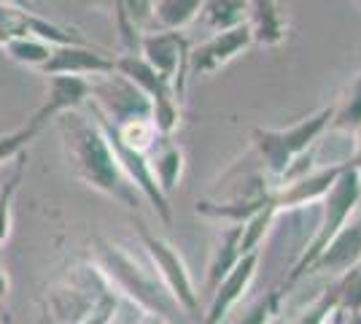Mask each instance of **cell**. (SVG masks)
Returning <instances> with one entry per match:
<instances>
[{
  "instance_id": "cell-1",
  "label": "cell",
  "mask_w": 361,
  "mask_h": 324,
  "mask_svg": "<svg viewBox=\"0 0 361 324\" xmlns=\"http://www.w3.org/2000/svg\"><path fill=\"white\" fill-rule=\"evenodd\" d=\"M57 122H60L65 157L75 176L87 186L121 203L124 208L137 211L143 198L133 186V181L124 176V170L119 168L100 124L94 122L90 114H84V108L62 114Z\"/></svg>"
},
{
  "instance_id": "cell-2",
  "label": "cell",
  "mask_w": 361,
  "mask_h": 324,
  "mask_svg": "<svg viewBox=\"0 0 361 324\" xmlns=\"http://www.w3.org/2000/svg\"><path fill=\"white\" fill-rule=\"evenodd\" d=\"M97 257H100V273L108 276L124 294H130L149 316L165 324H186V311L173 300L165 284L140 265L116 244L97 241Z\"/></svg>"
},
{
  "instance_id": "cell-3",
  "label": "cell",
  "mask_w": 361,
  "mask_h": 324,
  "mask_svg": "<svg viewBox=\"0 0 361 324\" xmlns=\"http://www.w3.org/2000/svg\"><path fill=\"white\" fill-rule=\"evenodd\" d=\"M331 114H334V106H324L318 108L316 114H310L307 119L291 124L286 130H262V127L251 130L256 152L264 160V168L272 179L281 181L286 176V170L291 168V162L316 146V140L329 127Z\"/></svg>"
},
{
  "instance_id": "cell-4",
  "label": "cell",
  "mask_w": 361,
  "mask_h": 324,
  "mask_svg": "<svg viewBox=\"0 0 361 324\" xmlns=\"http://www.w3.org/2000/svg\"><path fill=\"white\" fill-rule=\"evenodd\" d=\"M361 200V176L359 170L353 168V162H345L337 181L331 184V189L324 195V214H321V224L313 238V244L300 254V263L294 265L288 284H294L300 276L307 273V268L316 263V257L329 246V241L348 224L350 214L356 211V205Z\"/></svg>"
},
{
  "instance_id": "cell-5",
  "label": "cell",
  "mask_w": 361,
  "mask_h": 324,
  "mask_svg": "<svg viewBox=\"0 0 361 324\" xmlns=\"http://www.w3.org/2000/svg\"><path fill=\"white\" fill-rule=\"evenodd\" d=\"M140 57L173 87L178 100L186 92V62H189V41L178 30H149L137 38Z\"/></svg>"
},
{
  "instance_id": "cell-6",
  "label": "cell",
  "mask_w": 361,
  "mask_h": 324,
  "mask_svg": "<svg viewBox=\"0 0 361 324\" xmlns=\"http://www.w3.org/2000/svg\"><path fill=\"white\" fill-rule=\"evenodd\" d=\"M137 235H140V244H143L146 254H149L154 268H157V278L165 284V289L173 294V300L186 311V316L195 313L197 311L195 284H192V276H189V270H186V265H183L180 254L176 251V246H170L165 238L151 235L143 227L137 230Z\"/></svg>"
},
{
  "instance_id": "cell-7",
  "label": "cell",
  "mask_w": 361,
  "mask_h": 324,
  "mask_svg": "<svg viewBox=\"0 0 361 324\" xmlns=\"http://www.w3.org/2000/svg\"><path fill=\"white\" fill-rule=\"evenodd\" d=\"M251 44H254V38H251V25L248 22L240 28H232V30L213 32L211 41L189 49L186 76H208L229 60H235L243 49H248Z\"/></svg>"
},
{
  "instance_id": "cell-8",
  "label": "cell",
  "mask_w": 361,
  "mask_h": 324,
  "mask_svg": "<svg viewBox=\"0 0 361 324\" xmlns=\"http://www.w3.org/2000/svg\"><path fill=\"white\" fill-rule=\"evenodd\" d=\"M46 76H111L116 73V57H111L90 44H71V47H54L51 57L44 68Z\"/></svg>"
},
{
  "instance_id": "cell-9",
  "label": "cell",
  "mask_w": 361,
  "mask_h": 324,
  "mask_svg": "<svg viewBox=\"0 0 361 324\" xmlns=\"http://www.w3.org/2000/svg\"><path fill=\"white\" fill-rule=\"evenodd\" d=\"M92 97V81L81 76H46V97L44 106L32 114L27 122H32L38 130H44L46 122L60 119L68 111H78L87 106Z\"/></svg>"
},
{
  "instance_id": "cell-10",
  "label": "cell",
  "mask_w": 361,
  "mask_h": 324,
  "mask_svg": "<svg viewBox=\"0 0 361 324\" xmlns=\"http://www.w3.org/2000/svg\"><path fill=\"white\" fill-rule=\"evenodd\" d=\"M345 165V162H343ZM343 165H331V168H321V170H310L300 179L288 181V184H281L272 189V208L275 214L278 211H288V208H300V205H307V203L324 200V195L331 189V184L337 181Z\"/></svg>"
},
{
  "instance_id": "cell-11",
  "label": "cell",
  "mask_w": 361,
  "mask_h": 324,
  "mask_svg": "<svg viewBox=\"0 0 361 324\" xmlns=\"http://www.w3.org/2000/svg\"><path fill=\"white\" fill-rule=\"evenodd\" d=\"M256 263H259V251L243 254L240 260H238V265L229 270V276L213 289V303H211V308H208V313H205L202 324H219L224 319L226 311L240 300V294L245 292V287L251 284V278H254V273H256Z\"/></svg>"
},
{
  "instance_id": "cell-12",
  "label": "cell",
  "mask_w": 361,
  "mask_h": 324,
  "mask_svg": "<svg viewBox=\"0 0 361 324\" xmlns=\"http://www.w3.org/2000/svg\"><path fill=\"white\" fill-rule=\"evenodd\" d=\"M361 265V222H350L329 241V246L316 257V263L307 268L313 270H331V273H348Z\"/></svg>"
},
{
  "instance_id": "cell-13",
  "label": "cell",
  "mask_w": 361,
  "mask_h": 324,
  "mask_svg": "<svg viewBox=\"0 0 361 324\" xmlns=\"http://www.w3.org/2000/svg\"><path fill=\"white\" fill-rule=\"evenodd\" d=\"M251 6V38L264 47H278L286 35V22L281 11V0H248Z\"/></svg>"
},
{
  "instance_id": "cell-14",
  "label": "cell",
  "mask_w": 361,
  "mask_h": 324,
  "mask_svg": "<svg viewBox=\"0 0 361 324\" xmlns=\"http://www.w3.org/2000/svg\"><path fill=\"white\" fill-rule=\"evenodd\" d=\"M149 162L157 184H159L162 195L167 198L178 186L180 176H183V152H180V146H176L170 138H159L157 146L149 152Z\"/></svg>"
},
{
  "instance_id": "cell-15",
  "label": "cell",
  "mask_w": 361,
  "mask_h": 324,
  "mask_svg": "<svg viewBox=\"0 0 361 324\" xmlns=\"http://www.w3.org/2000/svg\"><path fill=\"white\" fill-rule=\"evenodd\" d=\"M240 235H243V224H232L226 230L219 232L216 238V246L211 251V265H208V287L216 289L226 276L229 270L238 265L240 260Z\"/></svg>"
},
{
  "instance_id": "cell-16",
  "label": "cell",
  "mask_w": 361,
  "mask_h": 324,
  "mask_svg": "<svg viewBox=\"0 0 361 324\" xmlns=\"http://www.w3.org/2000/svg\"><path fill=\"white\" fill-rule=\"evenodd\" d=\"M251 16L248 0H202L200 19L213 32H224L232 28H240Z\"/></svg>"
},
{
  "instance_id": "cell-17",
  "label": "cell",
  "mask_w": 361,
  "mask_h": 324,
  "mask_svg": "<svg viewBox=\"0 0 361 324\" xmlns=\"http://www.w3.org/2000/svg\"><path fill=\"white\" fill-rule=\"evenodd\" d=\"M25 170H27V152H22L11 162L6 181L0 184V246L8 241V232L14 224V200L22 189V181H25Z\"/></svg>"
},
{
  "instance_id": "cell-18",
  "label": "cell",
  "mask_w": 361,
  "mask_h": 324,
  "mask_svg": "<svg viewBox=\"0 0 361 324\" xmlns=\"http://www.w3.org/2000/svg\"><path fill=\"white\" fill-rule=\"evenodd\" d=\"M202 8V0H154L157 30H183L192 25Z\"/></svg>"
},
{
  "instance_id": "cell-19",
  "label": "cell",
  "mask_w": 361,
  "mask_h": 324,
  "mask_svg": "<svg viewBox=\"0 0 361 324\" xmlns=\"http://www.w3.org/2000/svg\"><path fill=\"white\" fill-rule=\"evenodd\" d=\"M3 49H6V54L14 62L41 71L46 62H49V57H51V49L54 47H49L41 38H32V35H14V38H8L3 44Z\"/></svg>"
},
{
  "instance_id": "cell-20",
  "label": "cell",
  "mask_w": 361,
  "mask_h": 324,
  "mask_svg": "<svg viewBox=\"0 0 361 324\" xmlns=\"http://www.w3.org/2000/svg\"><path fill=\"white\" fill-rule=\"evenodd\" d=\"M329 127L331 130H345V133H356L361 127V73L340 97V103L334 106Z\"/></svg>"
},
{
  "instance_id": "cell-21",
  "label": "cell",
  "mask_w": 361,
  "mask_h": 324,
  "mask_svg": "<svg viewBox=\"0 0 361 324\" xmlns=\"http://www.w3.org/2000/svg\"><path fill=\"white\" fill-rule=\"evenodd\" d=\"M38 133H41V130L32 122H27V124H22V127H16L14 133H8V136H0V168H3L6 162H14L22 152H27L30 140L35 138Z\"/></svg>"
},
{
  "instance_id": "cell-22",
  "label": "cell",
  "mask_w": 361,
  "mask_h": 324,
  "mask_svg": "<svg viewBox=\"0 0 361 324\" xmlns=\"http://www.w3.org/2000/svg\"><path fill=\"white\" fill-rule=\"evenodd\" d=\"M272 216H275V208H264L256 216H251L245 224H243V235H240V254H251L259 248V241L264 238V232L270 227Z\"/></svg>"
},
{
  "instance_id": "cell-23",
  "label": "cell",
  "mask_w": 361,
  "mask_h": 324,
  "mask_svg": "<svg viewBox=\"0 0 361 324\" xmlns=\"http://www.w3.org/2000/svg\"><path fill=\"white\" fill-rule=\"evenodd\" d=\"M116 306H119L116 294H111L106 289V292H100L92 300V306L87 308V313L81 316L78 324H111L114 316H116Z\"/></svg>"
},
{
  "instance_id": "cell-24",
  "label": "cell",
  "mask_w": 361,
  "mask_h": 324,
  "mask_svg": "<svg viewBox=\"0 0 361 324\" xmlns=\"http://www.w3.org/2000/svg\"><path fill=\"white\" fill-rule=\"evenodd\" d=\"M275 311H278V292L267 294V297H262L259 303H254L251 308L243 313L240 324H267Z\"/></svg>"
},
{
  "instance_id": "cell-25",
  "label": "cell",
  "mask_w": 361,
  "mask_h": 324,
  "mask_svg": "<svg viewBox=\"0 0 361 324\" xmlns=\"http://www.w3.org/2000/svg\"><path fill=\"white\" fill-rule=\"evenodd\" d=\"M334 303H337V294H326V297H321L313 308H307L305 313H302V319L297 324H324V319H326V313H329L331 308H334Z\"/></svg>"
},
{
  "instance_id": "cell-26",
  "label": "cell",
  "mask_w": 361,
  "mask_h": 324,
  "mask_svg": "<svg viewBox=\"0 0 361 324\" xmlns=\"http://www.w3.org/2000/svg\"><path fill=\"white\" fill-rule=\"evenodd\" d=\"M353 168L359 170V176H361V127L356 130V157H353Z\"/></svg>"
},
{
  "instance_id": "cell-27",
  "label": "cell",
  "mask_w": 361,
  "mask_h": 324,
  "mask_svg": "<svg viewBox=\"0 0 361 324\" xmlns=\"http://www.w3.org/2000/svg\"><path fill=\"white\" fill-rule=\"evenodd\" d=\"M8 292V273L3 270V265H0V297Z\"/></svg>"
}]
</instances>
